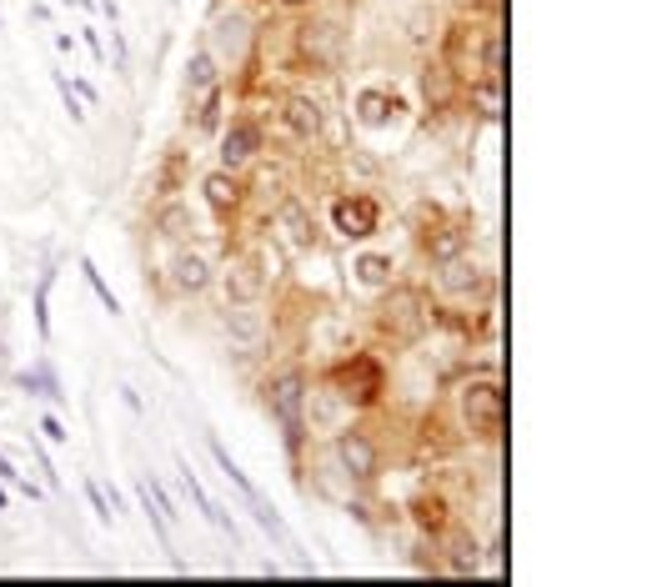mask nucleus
Instances as JSON below:
<instances>
[{"label": "nucleus", "mask_w": 652, "mask_h": 587, "mask_svg": "<svg viewBox=\"0 0 652 587\" xmlns=\"http://www.w3.org/2000/svg\"><path fill=\"white\" fill-rule=\"evenodd\" d=\"M266 146V126L256 116H236L226 131H221V166L226 171H246Z\"/></svg>", "instance_id": "1a4fd4ad"}, {"label": "nucleus", "mask_w": 652, "mask_h": 587, "mask_svg": "<svg viewBox=\"0 0 652 587\" xmlns=\"http://www.w3.org/2000/svg\"><path fill=\"white\" fill-rule=\"evenodd\" d=\"M301 412H306L311 432H337V427L352 422V407H347L332 387H326V382H321V387H306V407H301Z\"/></svg>", "instance_id": "f8f14e48"}, {"label": "nucleus", "mask_w": 652, "mask_h": 587, "mask_svg": "<svg viewBox=\"0 0 652 587\" xmlns=\"http://www.w3.org/2000/svg\"><path fill=\"white\" fill-rule=\"evenodd\" d=\"M251 41H256V21L241 16V11H231V16H221V21L211 26L206 51L216 56V66H241L246 51H251Z\"/></svg>", "instance_id": "6e6552de"}, {"label": "nucleus", "mask_w": 652, "mask_h": 587, "mask_svg": "<svg viewBox=\"0 0 652 587\" xmlns=\"http://www.w3.org/2000/svg\"><path fill=\"white\" fill-rule=\"evenodd\" d=\"M457 76L447 71V66H427V76H422V91H427V101L442 111V106H452V96H457Z\"/></svg>", "instance_id": "a878e982"}, {"label": "nucleus", "mask_w": 652, "mask_h": 587, "mask_svg": "<svg viewBox=\"0 0 652 587\" xmlns=\"http://www.w3.org/2000/svg\"><path fill=\"white\" fill-rule=\"evenodd\" d=\"M221 76H226V71L216 66V56H211V51L201 46V51H196V56L186 61V101L196 106V101L216 96V91H221Z\"/></svg>", "instance_id": "aec40b11"}, {"label": "nucleus", "mask_w": 652, "mask_h": 587, "mask_svg": "<svg viewBox=\"0 0 652 587\" xmlns=\"http://www.w3.org/2000/svg\"><path fill=\"white\" fill-rule=\"evenodd\" d=\"M201 191H206V206H211L216 216H231V211H241V201H246L241 171H226V166L206 171V176H201Z\"/></svg>", "instance_id": "dca6fc26"}, {"label": "nucleus", "mask_w": 652, "mask_h": 587, "mask_svg": "<svg viewBox=\"0 0 652 587\" xmlns=\"http://www.w3.org/2000/svg\"><path fill=\"white\" fill-rule=\"evenodd\" d=\"M81 276L91 281V291L101 297V307H106L111 317H121V297H116V291H111V286L101 281V271H96V261H91V256H81Z\"/></svg>", "instance_id": "cd10ccee"}, {"label": "nucleus", "mask_w": 652, "mask_h": 587, "mask_svg": "<svg viewBox=\"0 0 652 587\" xmlns=\"http://www.w3.org/2000/svg\"><path fill=\"white\" fill-rule=\"evenodd\" d=\"M261 291H266V276L251 261V251L231 256V266H226V302H261Z\"/></svg>", "instance_id": "f3484780"}, {"label": "nucleus", "mask_w": 652, "mask_h": 587, "mask_svg": "<svg viewBox=\"0 0 652 587\" xmlns=\"http://www.w3.org/2000/svg\"><path fill=\"white\" fill-rule=\"evenodd\" d=\"M51 281H56V276L46 271V276L36 281V297H31V312H36V332H41V342H51V312H46V307H51Z\"/></svg>", "instance_id": "bb28decb"}, {"label": "nucleus", "mask_w": 652, "mask_h": 587, "mask_svg": "<svg viewBox=\"0 0 652 587\" xmlns=\"http://www.w3.org/2000/svg\"><path fill=\"white\" fill-rule=\"evenodd\" d=\"M332 231L342 241H372L382 231V201L377 196H362V191H347L332 201Z\"/></svg>", "instance_id": "0eeeda50"}, {"label": "nucleus", "mask_w": 652, "mask_h": 587, "mask_svg": "<svg viewBox=\"0 0 652 587\" xmlns=\"http://www.w3.org/2000/svg\"><path fill=\"white\" fill-rule=\"evenodd\" d=\"M422 236H427V256H432V261H452V256H462L467 241H472L462 226H437V231H422Z\"/></svg>", "instance_id": "b1692460"}, {"label": "nucleus", "mask_w": 652, "mask_h": 587, "mask_svg": "<svg viewBox=\"0 0 652 587\" xmlns=\"http://www.w3.org/2000/svg\"><path fill=\"white\" fill-rule=\"evenodd\" d=\"M31 457L41 462V472H46V482H51V487H61V472H56V462H51V452L41 447V437H36V432H31Z\"/></svg>", "instance_id": "c756f323"}, {"label": "nucleus", "mask_w": 652, "mask_h": 587, "mask_svg": "<svg viewBox=\"0 0 652 587\" xmlns=\"http://www.w3.org/2000/svg\"><path fill=\"white\" fill-rule=\"evenodd\" d=\"M342 41H347V31H342L332 16H311V21L296 31V46H301V56H306L311 66H337Z\"/></svg>", "instance_id": "9d476101"}, {"label": "nucleus", "mask_w": 652, "mask_h": 587, "mask_svg": "<svg viewBox=\"0 0 652 587\" xmlns=\"http://www.w3.org/2000/svg\"><path fill=\"white\" fill-rule=\"evenodd\" d=\"M86 46H91V56H96V61H106V51H101V36H96V31H86Z\"/></svg>", "instance_id": "72a5a7b5"}, {"label": "nucleus", "mask_w": 652, "mask_h": 587, "mask_svg": "<svg viewBox=\"0 0 652 587\" xmlns=\"http://www.w3.org/2000/svg\"><path fill=\"white\" fill-rule=\"evenodd\" d=\"M41 432H46L51 442H71V432H66V427H61L56 417H41Z\"/></svg>", "instance_id": "473e14b6"}, {"label": "nucleus", "mask_w": 652, "mask_h": 587, "mask_svg": "<svg viewBox=\"0 0 652 587\" xmlns=\"http://www.w3.org/2000/svg\"><path fill=\"white\" fill-rule=\"evenodd\" d=\"M86 502H91V512H96V517H101V522H111V517H116V507H111V502H106V492H101V487H96V482H86Z\"/></svg>", "instance_id": "7c9ffc66"}, {"label": "nucleus", "mask_w": 652, "mask_h": 587, "mask_svg": "<svg viewBox=\"0 0 652 587\" xmlns=\"http://www.w3.org/2000/svg\"><path fill=\"white\" fill-rule=\"evenodd\" d=\"M56 86H61V96H66V111H71V121L81 126V121H86V111H81V101H76V91H71V81H66L61 71H56Z\"/></svg>", "instance_id": "2f4dec72"}, {"label": "nucleus", "mask_w": 652, "mask_h": 587, "mask_svg": "<svg viewBox=\"0 0 652 587\" xmlns=\"http://www.w3.org/2000/svg\"><path fill=\"white\" fill-rule=\"evenodd\" d=\"M66 6H76V0H66Z\"/></svg>", "instance_id": "e433bc0d"}, {"label": "nucleus", "mask_w": 652, "mask_h": 587, "mask_svg": "<svg viewBox=\"0 0 652 587\" xmlns=\"http://www.w3.org/2000/svg\"><path fill=\"white\" fill-rule=\"evenodd\" d=\"M281 126H286L291 141H316L321 126H326L321 101H316V96H286V101H281Z\"/></svg>", "instance_id": "2eb2a0df"}, {"label": "nucleus", "mask_w": 652, "mask_h": 587, "mask_svg": "<svg viewBox=\"0 0 652 587\" xmlns=\"http://www.w3.org/2000/svg\"><path fill=\"white\" fill-rule=\"evenodd\" d=\"M281 6H301V0H281Z\"/></svg>", "instance_id": "c9c22d12"}, {"label": "nucleus", "mask_w": 652, "mask_h": 587, "mask_svg": "<svg viewBox=\"0 0 652 587\" xmlns=\"http://www.w3.org/2000/svg\"><path fill=\"white\" fill-rule=\"evenodd\" d=\"M412 517H417V527H422V532L442 537V532H447V497H437V492H422V497L412 502Z\"/></svg>", "instance_id": "393cba45"}, {"label": "nucleus", "mask_w": 652, "mask_h": 587, "mask_svg": "<svg viewBox=\"0 0 652 587\" xmlns=\"http://www.w3.org/2000/svg\"><path fill=\"white\" fill-rule=\"evenodd\" d=\"M171 281H176V291H186V297H201V291L216 281V271H211V261L201 256V251H176L171 256Z\"/></svg>", "instance_id": "6ab92c4d"}, {"label": "nucleus", "mask_w": 652, "mask_h": 587, "mask_svg": "<svg viewBox=\"0 0 652 587\" xmlns=\"http://www.w3.org/2000/svg\"><path fill=\"white\" fill-rule=\"evenodd\" d=\"M326 387H332L352 412H362V407H377V402H382L387 372H382V362H377L372 352H352V357H342L332 372H326Z\"/></svg>", "instance_id": "f257e3e1"}, {"label": "nucleus", "mask_w": 652, "mask_h": 587, "mask_svg": "<svg viewBox=\"0 0 652 587\" xmlns=\"http://www.w3.org/2000/svg\"><path fill=\"white\" fill-rule=\"evenodd\" d=\"M442 572H457V577H477V572H482V547H477L472 532H452V537H447V562H442Z\"/></svg>", "instance_id": "412c9836"}, {"label": "nucleus", "mask_w": 652, "mask_h": 587, "mask_svg": "<svg viewBox=\"0 0 652 587\" xmlns=\"http://www.w3.org/2000/svg\"><path fill=\"white\" fill-rule=\"evenodd\" d=\"M156 231H161L166 241H191V236H196L191 206H186V201H166V206L156 211Z\"/></svg>", "instance_id": "4be33fe9"}, {"label": "nucleus", "mask_w": 652, "mask_h": 587, "mask_svg": "<svg viewBox=\"0 0 652 587\" xmlns=\"http://www.w3.org/2000/svg\"><path fill=\"white\" fill-rule=\"evenodd\" d=\"M0 477H6V482H11V487H21V492H26V497H41V487H36V482H31V477H26V472H16V462H11V457H6V452H0Z\"/></svg>", "instance_id": "c85d7f7f"}, {"label": "nucleus", "mask_w": 652, "mask_h": 587, "mask_svg": "<svg viewBox=\"0 0 652 587\" xmlns=\"http://www.w3.org/2000/svg\"><path fill=\"white\" fill-rule=\"evenodd\" d=\"M457 412H462V427L472 432V437H502V427H507V392H502V382L497 377H472V382H462V392H457Z\"/></svg>", "instance_id": "f03ea898"}, {"label": "nucleus", "mask_w": 652, "mask_h": 587, "mask_svg": "<svg viewBox=\"0 0 652 587\" xmlns=\"http://www.w3.org/2000/svg\"><path fill=\"white\" fill-rule=\"evenodd\" d=\"M306 372L301 367H286L281 377H271L266 382V412L281 422V432H286V442L291 447H301V437H306Z\"/></svg>", "instance_id": "7ed1b4c3"}, {"label": "nucleus", "mask_w": 652, "mask_h": 587, "mask_svg": "<svg viewBox=\"0 0 652 587\" xmlns=\"http://www.w3.org/2000/svg\"><path fill=\"white\" fill-rule=\"evenodd\" d=\"M482 51H487V26H477V21L447 26L442 66H447L457 81H482Z\"/></svg>", "instance_id": "39448f33"}, {"label": "nucleus", "mask_w": 652, "mask_h": 587, "mask_svg": "<svg viewBox=\"0 0 652 587\" xmlns=\"http://www.w3.org/2000/svg\"><path fill=\"white\" fill-rule=\"evenodd\" d=\"M221 327H226V337H231L236 347H246V352H256V347L266 342V312H261L256 302H226Z\"/></svg>", "instance_id": "9b49d317"}, {"label": "nucleus", "mask_w": 652, "mask_h": 587, "mask_svg": "<svg viewBox=\"0 0 652 587\" xmlns=\"http://www.w3.org/2000/svg\"><path fill=\"white\" fill-rule=\"evenodd\" d=\"M437 266H442V271H437V286H442V291H452V297H467V302H472L477 291H487V286H492V276H487L482 266H472V261H467V251H462V256H452V261H437Z\"/></svg>", "instance_id": "ddd939ff"}, {"label": "nucleus", "mask_w": 652, "mask_h": 587, "mask_svg": "<svg viewBox=\"0 0 652 587\" xmlns=\"http://www.w3.org/2000/svg\"><path fill=\"white\" fill-rule=\"evenodd\" d=\"M352 271H357V281H362V286H372V291H387L397 266H392V256H387V251H362V256L352 261Z\"/></svg>", "instance_id": "5701e85b"}, {"label": "nucleus", "mask_w": 652, "mask_h": 587, "mask_svg": "<svg viewBox=\"0 0 652 587\" xmlns=\"http://www.w3.org/2000/svg\"><path fill=\"white\" fill-rule=\"evenodd\" d=\"M377 322H382V332H392V342H417L432 327V307L422 302V291L392 286L387 302L377 307Z\"/></svg>", "instance_id": "20e7f679"}, {"label": "nucleus", "mask_w": 652, "mask_h": 587, "mask_svg": "<svg viewBox=\"0 0 652 587\" xmlns=\"http://www.w3.org/2000/svg\"><path fill=\"white\" fill-rule=\"evenodd\" d=\"M276 226H281V241L291 251H311L316 246V216L301 206V201H281L276 206Z\"/></svg>", "instance_id": "a211bd4d"}, {"label": "nucleus", "mask_w": 652, "mask_h": 587, "mask_svg": "<svg viewBox=\"0 0 652 587\" xmlns=\"http://www.w3.org/2000/svg\"><path fill=\"white\" fill-rule=\"evenodd\" d=\"M332 452H337V467H342L352 482H377V472H382V447H377L372 432H362V427L347 422V427H337Z\"/></svg>", "instance_id": "423d86ee"}, {"label": "nucleus", "mask_w": 652, "mask_h": 587, "mask_svg": "<svg viewBox=\"0 0 652 587\" xmlns=\"http://www.w3.org/2000/svg\"><path fill=\"white\" fill-rule=\"evenodd\" d=\"M352 111H357V121H362L367 131H377V126H392V121L402 116V96L387 91V86H362L357 101H352Z\"/></svg>", "instance_id": "4468645a"}, {"label": "nucleus", "mask_w": 652, "mask_h": 587, "mask_svg": "<svg viewBox=\"0 0 652 587\" xmlns=\"http://www.w3.org/2000/svg\"><path fill=\"white\" fill-rule=\"evenodd\" d=\"M477 6H487L492 16H502V0H477Z\"/></svg>", "instance_id": "f704fd0d"}]
</instances>
